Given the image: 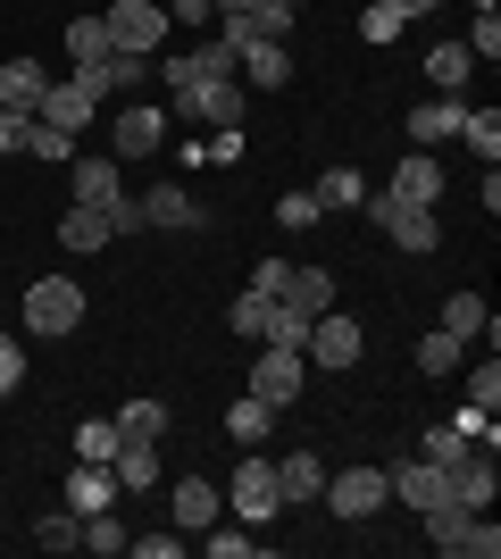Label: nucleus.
<instances>
[{"mask_svg":"<svg viewBox=\"0 0 501 559\" xmlns=\"http://www.w3.org/2000/svg\"><path fill=\"white\" fill-rule=\"evenodd\" d=\"M418 526H427L434 551H460V559H493L501 551L493 510H468V501H434V510H418Z\"/></svg>","mask_w":501,"mask_h":559,"instance_id":"obj_1","label":"nucleus"},{"mask_svg":"<svg viewBox=\"0 0 501 559\" xmlns=\"http://www.w3.org/2000/svg\"><path fill=\"white\" fill-rule=\"evenodd\" d=\"M25 334H84V284L75 276L25 284Z\"/></svg>","mask_w":501,"mask_h":559,"instance_id":"obj_2","label":"nucleus"},{"mask_svg":"<svg viewBox=\"0 0 501 559\" xmlns=\"http://www.w3.org/2000/svg\"><path fill=\"white\" fill-rule=\"evenodd\" d=\"M359 210L377 217V226L393 234V242H402L409 259H434V251H443V217H434V210H418V201H393V192H384V201H359Z\"/></svg>","mask_w":501,"mask_h":559,"instance_id":"obj_3","label":"nucleus"},{"mask_svg":"<svg viewBox=\"0 0 501 559\" xmlns=\"http://www.w3.org/2000/svg\"><path fill=\"white\" fill-rule=\"evenodd\" d=\"M226 510H235L242 526H267V518L285 510V492H276V460H242L235 485H226Z\"/></svg>","mask_w":501,"mask_h":559,"instance_id":"obj_4","label":"nucleus"},{"mask_svg":"<svg viewBox=\"0 0 501 559\" xmlns=\"http://www.w3.org/2000/svg\"><path fill=\"white\" fill-rule=\"evenodd\" d=\"M100 17H109V43H118V50L159 59V43H167V9H159V0H109Z\"/></svg>","mask_w":501,"mask_h":559,"instance_id":"obj_5","label":"nucleus"},{"mask_svg":"<svg viewBox=\"0 0 501 559\" xmlns=\"http://www.w3.org/2000/svg\"><path fill=\"white\" fill-rule=\"evenodd\" d=\"M242 117H251V84H242V75H210V84H192V126L242 134Z\"/></svg>","mask_w":501,"mask_h":559,"instance_id":"obj_6","label":"nucleus"},{"mask_svg":"<svg viewBox=\"0 0 501 559\" xmlns=\"http://www.w3.org/2000/svg\"><path fill=\"white\" fill-rule=\"evenodd\" d=\"M334 518H377L384 501H393V485H384V467H343V476H326V492H318Z\"/></svg>","mask_w":501,"mask_h":559,"instance_id":"obj_7","label":"nucleus"},{"mask_svg":"<svg viewBox=\"0 0 501 559\" xmlns=\"http://www.w3.org/2000/svg\"><path fill=\"white\" fill-rule=\"evenodd\" d=\"M251 393L285 418L293 401H301V350H276V343H260V359H251Z\"/></svg>","mask_w":501,"mask_h":559,"instance_id":"obj_8","label":"nucleus"},{"mask_svg":"<svg viewBox=\"0 0 501 559\" xmlns=\"http://www.w3.org/2000/svg\"><path fill=\"white\" fill-rule=\"evenodd\" d=\"M359 350H368V334L351 326V318H343V309H326V318H310V343H301V359H318V368H351Z\"/></svg>","mask_w":501,"mask_h":559,"instance_id":"obj_9","label":"nucleus"},{"mask_svg":"<svg viewBox=\"0 0 501 559\" xmlns=\"http://www.w3.org/2000/svg\"><path fill=\"white\" fill-rule=\"evenodd\" d=\"M384 485H393V501H402L409 518L434 510V501H452V476H443L434 460H402V467H384Z\"/></svg>","mask_w":501,"mask_h":559,"instance_id":"obj_10","label":"nucleus"},{"mask_svg":"<svg viewBox=\"0 0 501 559\" xmlns=\"http://www.w3.org/2000/svg\"><path fill=\"white\" fill-rule=\"evenodd\" d=\"M159 142H167V109H151V100L118 109V134H109V151H118V159H151Z\"/></svg>","mask_w":501,"mask_h":559,"instance_id":"obj_11","label":"nucleus"},{"mask_svg":"<svg viewBox=\"0 0 501 559\" xmlns=\"http://www.w3.org/2000/svg\"><path fill=\"white\" fill-rule=\"evenodd\" d=\"M75 201H84V210H109V201H118V151H75Z\"/></svg>","mask_w":501,"mask_h":559,"instance_id":"obj_12","label":"nucleus"},{"mask_svg":"<svg viewBox=\"0 0 501 559\" xmlns=\"http://www.w3.org/2000/svg\"><path fill=\"white\" fill-rule=\"evenodd\" d=\"M393 201H418V210H434V201H443V159H434V151H409V159L393 167Z\"/></svg>","mask_w":501,"mask_h":559,"instance_id":"obj_13","label":"nucleus"},{"mask_svg":"<svg viewBox=\"0 0 501 559\" xmlns=\"http://www.w3.org/2000/svg\"><path fill=\"white\" fill-rule=\"evenodd\" d=\"M93 109H100V100L68 75V84H50V93H43V109H34V117H43V126H59V134H84V126H93Z\"/></svg>","mask_w":501,"mask_h":559,"instance_id":"obj_14","label":"nucleus"},{"mask_svg":"<svg viewBox=\"0 0 501 559\" xmlns=\"http://www.w3.org/2000/svg\"><path fill=\"white\" fill-rule=\"evenodd\" d=\"M460 117H468V100H460V93H434L427 109H409V134H418L409 151H434V142H452V134H460Z\"/></svg>","mask_w":501,"mask_h":559,"instance_id":"obj_15","label":"nucleus"},{"mask_svg":"<svg viewBox=\"0 0 501 559\" xmlns=\"http://www.w3.org/2000/svg\"><path fill=\"white\" fill-rule=\"evenodd\" d=\"M276 492H285V510L318 501V492H326V460H318V451H285V460H276Z\"/></svg>","mask_w":501,"mask_h":559,"instance_id":"obj_16","label":"nucleus"},{"mask_svg":"<svg viewBox=\"0 0 501 559\" xmlns=\"http://www.w3.org/2000/svg\"><path fill=\"white\" fill-rule=\"evenodd\" d=\"M68 510H75V518L118 510V476H109L100 460H75V476H68Z\"/></svg>","mask_w":501,"mask_h":559,"instance_id":"obj_17","label":"nucleus"},{"mask_svg":"<svg viewBox=\"0 0 501 559\" xmlns=\"http://www.w3.org/2000/svg\"><path fill=\"white\" fill-rule=\"evenodd\" d=\"M235 75L251 84V93H285V84H293V59H285V43H251L235 59Z\"/></svg>","mask_w":501,"mask_h":559,"instance_id":"obj_18","label":"nucleus"},{"mask_svg":"<svg viewBox=\"0 0 501 559\" xmlns=\"http://www.w3.org/2000/svg\"><path fill=\"white\" fill-rule=\"evenodd\" d=\"M59 242H68L75 259H93V251H109V242H118V226H109V210H84V201H75V210L59 217Z\"/></svg>","mask_w":501,"mask_h":559,"instance_id":"obj_19","label":"nucleus"},{"mask_svg":"<svg viewBox=\"0 0 501 559\" xmlns=\"http://www.w3.org/2000/svg\"><path fill=\"white\" fill-rule=\"evenodd\" d=\"M443 476H452V501H468V510H493V451H468V460L460 467H443Z\"/></svg>","mask_w":501,"mask_h":559,"instance_id":"obj_20","label":"nucleus"},{"mask_svg":"<svg viewBox=\"0 0 501 559\" xmlns=\"http://www.w3.org/2000/svg\"><path fill=\"white\" fill-rule=\"evenodd\" d=\"M167 510H176L184 535H201V526H217V485H210V476H184V485L167 492Z\"/></svg>","mask_w":501,"mask_h":559,"instance_id":"obj_21","label":"nucleus"},{"mask_svg":"<svg viewBox=\"0 0 501 559\" xmlns=\"http://www.w3.org/2000/svg\"><path fill=\"white\" fill-rule=\"evenodd\" d=\"M276 301H285V309H301V318H326V309H334V276H326V267H293Z\"/></svg>","mask_w":501,"mask_h":559,"instance_id":"obj_22","label":"nucleus"},{"mask_svg":"<svg viewBox=\"0 0 501 559\" xmlns=\"http://www.w3.org/2000/svg\"><path fill=\"white\" fill-rule=\"evenodd\" d=\"M143 226H167V234H192V226H201V201H192L184 185H159V192H151V201H143Z\"/></svg>","mask_w":501,"mask_h":559,"instance_id":"obj_23","label":"nucleus"},{"mask_svg":"<svg viewBox=\"0 0 501 559\" xmlns=\"http://www.w3.org/2000/svg\"><path fill=\"white\" fill-rule=\"evenodd\" d=\"M43 93H50V75L34 68V59H9V68H0V109H43Z\"/></svg>","mask_w":501,"mask_h":559,"instance_id":"obj_24","label":"nucleus"},{"mask_svg":"<svg viewBox=\"0 0 501 559\" xmlns=\"http://www.w3.org/2000/svg\"><path fill=\"white\" fill-rule=\"evenodd\" d=\"M443 334H460V343H493V309H485V293H452L443 301Z\"/></svg>","mask_w":501,"mask_h":559,"instance_id":"obj_25","label":"nucleus"},{"mask_svg":"<svg viewBox=\"0 0 501 559\" xmlns=\"http://www.w3.org/2000/svg\"><path fill=\"white\" fill-rule=\"evenodd\" d=\"M427 75H434V93H468V75H477L468 43H434L427 50Z\"/></svg>","mask_w":501,"mask_h":559,"instance_id":"obj_26","label":"nucleus"},{"mask_svg":"<svg viewBox=\"0 0 501 559\" xmlns=\"http://www.w3.org/2000/svg\"><path fill=\"white\" fill-rule=\"evenodd\" d=\"M159 443H118V460H109V476H118V492H151V476H159V460H151Z\"/></svg>","mask_w":501,"mask_h":559,"instance_id":"obj_27","label":"nucleus"},{"mask_svg":"<svg viewBox=\"0 0 501 559\" xmlns=\"http://www.w3.org/2000/svg\"><path fill=\"white\" fill-rule=\"evenodd\" d=\"M109 50H118V43H109V17H75L68 25V59H75V68H100Z\"/></svg>","mask_w":501,"mask_h":559,"instance_id":"obj_28","label":"nucleus"},{"mask_svg":"<svg viewBox=\"0 0 501 559\" xmlns=\"http://www.w3.org/2000/svg\"><path fill=\"white\" fill-rule=\"evenodd\" d=\"M318 210H359V201H368V185H359V167H326V176H318Z\"/></svg>","mask_w":501,"mask_h":559,"instance_id":"obj_29","label":"nucleus"},{"mask_svg":"<svg viewBox=\"0 0 501 559\" xmlns=\"http://www.w3.org/2000/svg\"><path fill=\"white\" fill-rule=\"evenodd\" d=\"M118 435H126V443H159V435H167V401H126Z\"/></svg>","mask_w":501,"mask_h":559,"instance_id":"obj_30","label":"nucleus"},{"mask_svg":"<svg viewBox=\"0 0 501 559\" xmlns=\"http://www.w3.org/2000/svg\"><path fill=\"white\" fill-rule=\"evenodd\" d=\"M267 426H276V409H267L260 393H251V401H235V409H226V435H235L242 451H251V443H267Z\"/></svg>","mask_w":501,"mask_h":559,"instance_id":"obj_31","label":"nucleus"},{"mask_svg":"<svg viewBox=\"0 0 501 559\" xmlns=\"http://www.w3.org/2000/svg\"><path fill=\"white\" fill-rule=\"evenodd\" d=\"M118 443H126L118 418H84V426H75V460H100V467H109V460H118Z\"/></svg>","mask_w":501,"mask_h":559,"instance_id":"obj_32","label":"nucleus"},{"mask_svg":"<svg viewBox=\"0 0 501 559\" xmlns=\"http://www.w3.org/2000/svg\"><path fill=\"white\" fill-rule=\"evenodd\" d=\"M460 350H468V343H460V334H443V326L418 334V376H452V368H460Z\"/></svg>","mask_w":501,"mask_h":559,"instance_id":"obj_33","label":"nucleus"},{"mask_svg":"<svg viewBox=\"0 0 501 559\" xmlns=\"http://www.w3.org/2000/svg\"><path fill=\"white\" fill-rule=\"evenodd\" d=\"M460 134H468V151H477L485 167L501 159V109H468V117H460Z\"/></svg>","mask_w":501,"mask_h":559,"instance_id":"obj_34","label":"nucleus"},{"mask_svg":"<svg viewBox=\"0 0 501 559\" xmlns=\"http://www.w3.org/2000/svg\"><path fill=\"white\" fill-rule=\"evenodd\" d=\"M468 451H477V443H468L460 426H434V435H418V460H434V467H460Z\"/></svg>","mask_w":501,"mask_h":559,"instance_id":"obj_35","label":"nucleus"},{"mask_svg":"<svg viewBox=\"0 0 501 559\" xmlns=\"http://www.w3.org/2000/svg\"><path fill=\"white\" fill-rule=\"evenodd\" d=\"M34 543H43V551H84V518H75V510H50L43 526H34Z\"/></svg>","mask_w":501,"mask_h":559,"instance_id":"obj_36","label":"nucleus"},{"mask_svg":"<svg viewBox=\"0 0 501 559\" xmlns=\"http://www.w3.org/2000/svg\"><path fill=\"white\" fill-rule=\"evenodd\" d=\"M126 535H134V526H126L118 510H93V518H84V551H100V559L126 551Z\"/></svg>","mask_w":501,"mask_h":559,"instance_id":"obj_37","label":"nucleus"},{"mask_svg":"<svg viewBox=\"0 0 501 559\" xmlns=\"http://www.w3.org/2000/svg\"><path fill=\"white\" fill-rule=\"evenodd\" d=\"M260 343H276V350H301V343H310V318L276 301V309H267V334H260Z\"/></svg>","mask_w":501,"mask_h":559,"instance_id":"obj_38","label":"nucleus"},{"mask_svg":"<svg viewBox=\"0 0 501 559\" xmlns=\"http://www.w3.org/2000/svg\"><path fill=\"white\" fill-rule=\"evenodd\" d=\"M25 151H34L43 167H68V159H75V134H59V126H43V117H34V134H25Z\"/></svg>","mask_w":501,"mask_h":559,"instance_id":"obj_39","label":"nucleus"},{"mask_svg":"<svg viewBox=\"0 0 501 559\" xmlns=\"http://www.w3.org/2000/svg\"><path fill=\"white\" fill-rule=\"evenodd\" d=\"M267 309H276V301H267V293H242V301L226 309V326H235V334H251V343H260V334H267Z\"/></svg>","mask_w":501,"mask_h":559,"instance_id":"obj_40","label":"nucleus"},{"mask_svg":"<svg viewBox=\"0 0 501 559\" xmlns=\"http://www.w3.org/2000/svg\"><path fill=\"white\" fill-rule=\"evenodd\" d=\"M318 217H326V210H318V192H285V201H276V226H285V234H310Z\"/></svg>","mask_w":501,"mask_h":559,"instance_id":"obj_41","label":"nucleus"},{"mask_svg":"<svg viewBox=\"0 0 501 559\" xmlns=\"http://www.w3.org/2000/svg\"><path fill=\"white\" fill-rule=\"evenodd\" d=\"M201 551H210V559H251V551H260V535H235V526H201Z\"/></svg>","mask_w":501,"mask_h":559,"instance_id":"obj_42","label":"nucleus"},{"mask_svg":"<svg viewBox=\"0 0 501 559\" xmlns=\"http://www.w3.org/2000/svg\"><path fill=\"white\" fill-rule=\"evenodd\" d=\"M402 9H393V0H377V9H368V17H359V43H393V34H402Z\"/></svg>","mask_w":501,"mask_h":559,"instance_id":"obj_43","label":"nucleus"},{"mask_svg":"<svg viewBox=\"0 0 501 559\" xmlns=\"http://www.w3.org/2000/svg\"><path fill=\"white\" fill-rule=\"evenodd\" d=\"M468 59H501V9H477V34H468Z\"/></svg>","mask_w":501,"mask_h":559,"instance_id":"obj_44","label":"nucleus"},{"mask_svg":"<svg viewBox=\"0 0 501 559\" xmlns=\"http://www.w3.org/2000/svg\"><path fill=\"white\" fill-rule=\"evenodd\" d=\"M251 25H260V43H285V34H293V9H285V0H260Z\"/></svg>","mask_w":501,"mask_h":559,"instance_id":"obj_45","label":"nucleus"},{"mask_svg":"<svg viewBox=\"0 0 501 559\" xmlns=\"http://www.w3.org/2000/svg\"><path fill=\"white\" fill-rule=\"evenodd\" d=\"M25 384V350H17V334H0V401Z\"/></svg>","mask_w":501,"mask_h":559,"instance_id":"obj_46","label":"nucleus"},{"mask_svg":"<svg viewBox=\"0 0 501 559\" xmlns=\"http://www.w3.org/2000/svg\"><path fill=\"white\" fill-rule=\"evenodd\" d=\"M167 25H217V0H159Z\"/></svg>","mask_w":501,"mask_h":559,"instance_id":"obj_47","label":"nucleus"},{"mask_svg":"<svg viewBox=\"0 0 501 559\" xmlns=\"http://www.w3.org/2000/svg\"><path fill=\"white\" fill-rule=\"evenodd\" d=\"M468 401H477V409H493V401H501V368H493V350H485V368L468 376Z\"/></svg>","mask_w":501,"mask_h":559,"instance_id":"obj_48","label":"nucleus"},{"mask_svg":"<svg viewBox=\"0 0 501 559\" xmlns=\"http://www.w3.org/2000/svg\"><path fill=\"white\" fill-rule=\"evenodd\" d=\"M126 551H134V559H176L184 535H126Z\"/></svg>","mask_w":501,"mask_h":559,"instance_id":"obj_49","label":"nucleus"},{"mask_svg":"<svg viewBox=\"0 0 501 559\" xmlns=\"http://www.w3.org/2000/svg\"><path fill=\"white\" fill-rule=\"evenodd\" d=\"M285 276H293L285 259H260V267H251V293H267V301H276V293H285Z\"/></svg>","mask_w":501,"mask_h":559,"instance_id":"obj_50","label":"nucleus"},{"mask_svg":"<svg viewBox=\"0 0 501 559\" xmlns=\"http://www.w3.org/2000/svg\"><path fill=\"white\" fill-rule=\"evenodd\" d=\"M25 134H34V117H25V109H0V151H25Z\"/></svg>","mask_w":501,"mask_h":559,"instance_id":"obj_51","label":"nucleus"},{"mask_svg":"<svg viewBox=\"0 0 501 559\" xmlns=\"http://www.w3.org/2000/svg\"><path fill=\"white\" fill-rule=\"evenodd\" d=\"M393 9H402V17H427V9H434V0H393Z\"/></svg>","mask_w":501,"mask_h":559,"instance_id":"obj_52","label":"nucleus"},{"mask_svg":"<svg viewBox=\"0 0 501 559\" xmlns=\"http://www.w3.org/2000/svg\"><path fill=\"white\" fill-rule=\"evenodd\" d=\"M235 9H260V0H217V17H235Z\"/></svg>","mask_w":501,"mask_h":559,"instance_id":"obj_53","label":"nucleus"},{"mask_svg":"<svg viewBox=\"0 0 501 559\" xmlns=\"http://www.w3.org/2000/svg\"><path fill=\"white\" fill-rule=\"evenodd\" d=\"M477 9H501V0H477Z\"/></svg>","mask_w":501,"mask_h":559,"instance_id":"obj_54","label":"nucleus"},{"mask_svg":"<svg viewBox=\"0 0 501 559\" xmlns=\"http://www.w3.org/2000/svg\"><path fill=\"white\" fill-rule=\"evenodd\" d=\"M285 9H301V0H285Z\"/></svg>","mask_w":501,"mask_h":559,"instance_id":"obj_55","label":"nucleus"}]
</instances>
